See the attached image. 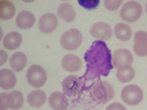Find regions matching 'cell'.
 Returning a JSON list of instances; mask_svg holds the SVG:
<instances>
[{
    "label": "cell",
    "instance_id": "cb8c5ba5",
    "mask_svg": "<svg viewBox=\"0 0 147 110\" xmlns=\"http://www.w3.org/2000/svg\"><path fill=\"white\" fill-rule=\"evenodd\" d=\"M79 4L81 5V7H83L86 9H95L96 8L99 4H100V1L99 0H83V1H79L78 2Z\"/></svg>",
    "mask_w": 147,
    "mask_h": 110
},
{
    "label": "cell",
    "instance_id": "52a82bcc",
    "mask_svg": "<svg viewBox=\"0 0 147 110\" xmlns=\"http://www.w3.org/2000/svg\"><path fill=\"white\" fill-rule=\"evenodd\" d=\"M62 91L65 95L69 97L76 96L82 91L84 83L83 80L76 75H69L62 82Z\"/></svg>",
    "mask_w": 147,
    "mask_h": 110
},
{
    "label": "cell",
    "instance_id": "44dd1931",
    "mask_svg": "<svg viewBox=\"0 0 147 110\" xmlns=\"http://www.w3.org/2000/svg\"><path fill=\"white\" fill-rule=\"evenodd\" d=\"M114 33L116 38L120 41H127L131 38L132 30L131 27L126 23H118L114 28Z\"/></svg>",
    "mask_w": 147,
    "mask_h": 110
},
{
    "label": "cell",
    "instance_id": "5b68a950",
    "mask_svg": "<svg viewBox=\"0 0 147 110\" xmlns=\"http://www.w3.org/2000/svg\"><path fill=\"white\" fill-rule=\"evenodd\" d=\"M143 91L137 85L131 84L124 87L121 92L122 100L130 106L139 105L143 100Z\"/></svg>",
    "mask_w": 147,
    "mask_h": 110
},
{
    "label": "cell",
    "instance_id": "484cf974",
    "mask_svg": "<svg viewBox=\"0 0 147 110\" xmlns=\"http://www.w3.org/2000/svg\"><path fill=\"white\" fill-rule=\"evenodd\" d=\"M7 95L8 93H1L0 95V110H7L9 109L7 105Z\"/></svg>",
    "mask_w": 147,
    "mask_h": 110
},
{
    "label": "cell",
    "instance_id": "7c38bea8",
    "mask_svg": "<svg viewBox=\"0 0 147 110\" xmlns=\"http://www.w3.org/2000/svg\"><path fill=\"white\" fill-rule=\"evenodd\" d=\"M61 66L69 73H76L82 68V61L76 55L67 54L61 60Z\"/></svg>",
    "mask_w": 147,
    "mask_h": 110
},
{
    "label": "cell",
    "instance_id": "ffe728a7",
    "mask_svg": "<svg viewBox=\"0 0 147 110\" xmlns=\"http://www.w3.org/2000/svg\"><path fill=\"white\" fill-rule=\"evenodd\" d=\"M16 9L13 3L9 0L0 1V18L2 21H9L15 16Z\"/></svg>",
    "mask_w": 147,
    "mask_h": 110
},
{
    "label": "cell",
    "instance_id": "9a60e30c",
    "mask_svg": "<svg viewBox=\"0 0 147 110\" xmlns=\"http://www.w3.org/2000/svg\"><path fill=\"white\" fill-rule=\"evenodd\" d=\"M48 104L53 110H66L68 108V100L61 92H53L50 95Z\"/></svg>",
    "mask_w": 147,
    "mask_h": 110
},
{
    "label": "cell",
    "instance_id": "83f0119b",
    "mask_svg": "<svg viewBox=\"0 0 147 110\" xmlns=\"http://www.w3.org/2000/svg\"><path fill=\"white\" fill-rule=\"evenodd\" d=\"M0 54H1V63H0V65H3L7 62L8 56H7V54L3 50H0Z\"/></svg>",
    "mask_w": 147,
    "mask_h": 110
},
{
    "label": "cell",
    "instance_id": "6da1fadb",
    "mask_svg": "<svg viewBox=\"0 0 147 110\" xmlns=\"http://www.w3.org/2000/svg\"><path fill=\"white\" fill-rule=\"evenodd\" d=\"M84 60L86 71L83 78L87 81L106 77L114 68L110 50L103 41L96 40L92 43L84 54Z\"/></svg>",
    "mask_w": 147,
    "mask_h": 110
},
{
    "label": "cell",
    "instance_id": "f1b7e54d",
    "mask_svg": "<svg viewBox=\"0 0 147 110\" xmlns=\"http://www.w3.org/2000/svg\"><path fill=\"white\" fill-rule=\"evenodd\" d=\"M146 12H147V3H146Z\"/></svg>",
    "mask_w": 147,
    "mask_h": 110
},
{
    "label": "cell",
    "instance_id": "3957f363",
    "mask_svg": "<svg viewBox=\"0 0 147 110\" xmlns=\"http://www.w3.org/2000/svg\"><path fill=\"white\" fill-rule=\"evenodd\" d=\"M84 37L80 30L77 29H69L61 34L60 43L65 50L74 51L78 49L82 44Z\"/></svg>",
    "mask_w": 147,
    "mask_h": 110
},
{
    "label": "cell",
    "instance_id": "8992f818",
    "mask_svg": "<svg viewBox=\"0 0 147 110\" xmlns=\"http://www.w3.org/2000/svg\"><path fill=\"white\" fill-rule=\"evenodd\" d=\"M119 15L123 21L135 22L138 21L142 15V5L136 1H127L122 6Z\"/></svg>",
    "mask_w": 147,
    "mask_h": 110
},
{
    "label": "cell",
    "instance_id": "5bb4252c",
    "mask_svg": "<svg viewBox=\"0 0 147 110\" xmlns=\"http://www.w3.org/2000/svg\"><path fill=\"white\" fill-rule=\"evenodd\" d=\"M35 23V17L30 11H22L19 12L16 18V24L18 28L22 30H28L34 26Z\"/></svg>",
    "mask_w": 147,
    "mask_h": 110
},
{
    "label": "cell",
    "instance_id": "4fadbf2b",
    "mask_svg": "<svg viewBox=\"0 0 147 110\" xmlns=\"http://www.w3.org/2000/svg\"><path fill=\"white\" fill-rule=\"evenodd\" d=\"M16 78L13 71L8 68L0 70V87L6 91L13 89L16 87Z\"/></svg>",
    "mask_w": 147,
    "mask_h": 110
},
{
    "label": "cell",
    "instance_id": "ac0fdd59",
    "mask_svg": "<svg viewBox=\"0 0 147 110\" xmlns=\"http://www.w3.org/2000/svg\"><path fill=\"white\" fill-rule=\"evenodd\" d=\"M47 100L46 93L42 90L36 89L32 91L27 96V101L30 106L33 108H40L45 104Z\"/></svg>",
    "mask_w": 147,
    "mask_h": 110
},
{
    "label": "cell",
    "instance_id": "d4e9b609",
    "mask_svg": "<svg viewBox=\"0 0 147 110\" xmlns=\"http://www.w3.org/2000/svg\"><path fill=\"white\" fill-rule=\"evenodd\" d=\"M123 3L122 0H105L104 2L105 7L109 11L117 10Z\"/></svg>",
    "mask_w": 147,
    "mask_h": 110
},
{
    "label": "cell",
    "instance_id": "2e32d148",
    "mask_svg": "<svg viewBox=\"0 0 147 110\" xmlns=\"http://www.w3.org/2000/svg\"><path fill=\"white\" fill-rule=\"evenodd\" d=\"M22 42V36L16 31H11L6 34L3 40V46L9 51L19 48Z\"/></svg>",
    "mask_w": 147,
    "mask_h": 110
},
{
    "label": "cell",
    "instance_id": "603a6c76",
    "mask_svg": "<svg viewBox=\"0 0 147 110\" xmlns=\"http://www.w3.org/2000/svg\"><path fill=\"white\" fill-rule=\"evenodd\" d=\"M135 69L132 66H127L125 68H119L117 70L116 77L122 83H127L133 80L135 78Z\"/></svg>",
    "mask_w": 147,
    "mask_h": 110
},
{
    "label": "cell",
    "instance_id": "7a4b0ae2",
    "mask_svg": "<svg viewBox=\"0 0 147 110\" xmlns=\"http://www.w3.org/2000/svg\"><path fill=\"white\" fill-rule=\"evenodd\" d=\"M90 95L92 100L98 104H107L115 97L113 86L106 82L98 79L90 87Z\"/></svg>",
    "mask_w": 147,
    "mask_h": 110
},
{
    "label": "cell",
    "instance_id": "277c9868",
    "mask_svg": "<svg viewBox=\"0 0 147 110\" xmlns=\"http://www.w3.org/2000/svg\"><path fill=\"white\" fill-rule=\"evenodd\" d=\"M47 78L46 70L38 64H33L27 69V82L34 88H40L43 87L47 82Z\"/></svg>",
    "mask_w": 147,
    "mask_h": 110
},
{
    "label": "cell",
    "instance_id": "ba28073f",
    "mask_svg": "<svg viewBox=\"0 0 147 110\" xmlns=\"http://www.w3.org/2000/svg\"><path fill=\"white\" fill-rule=\"evenodd\" d=\"M112 62L114 67L118 70L119 68L131 66L133 64V56L125 48H119L112 55Z\"/></svg>",
    "mask_w": 147,
    "mask_h": 110
},
{
    "label": "cell",
    "instance_id": "e0dca14e",
    "mask_svg": "<svg viewBox=\"0 0 147 110\" xmlns=\"http://www.w3.org/2000/svg\"><path fill=\"white\" fill-rule=\"evenodd\" d=\"M57 15L62 21L69 23L75 20L76 11L70 3H64L58 6Z\"/></svg>",
    "mask_w": 147,
    "mask_h": 110
},
{
    "label": "cell",
    "instance_id": "8fae6325",
    "mask_svg": "<svg viewBox=\"0 0 147 110\" xmlns=\"http://www.w3.org/2000/svg\"><path fill=\"white\" fill-rule=\"evenodd\" d=\"M133 51L140 57L147 56V32L137 31L134 35Z\"/></svg>",
    "mask_w": 147,
    "mask_h": 110
},
{
    "label": "cell",
    "instance_id": "4316f807",
    "mask_svg": "<svg viewBox=\"0 0 147 110\" xmlns=\"http://www.w3.org/2000/svg\"><path fill=\"white\" fill-rule=\"evenodd\" d=\"M105 110H127L126 107L119 102H114L106 107Z\"/></svg>",
    "mask_w": 147,
    "mask_h": 110
},
{
    "label": "cell",
    "instance_id": "30bf717a",
    "mask_svg": "<svg viewBox=\"0 0 147 110\" xmlns=\"http://www.w3.org/2000/svg\"><path fill=\"white\" fill-rule=\"evenodd\" d=\"M58 26L57 16L53 13H45L38 20V28L43 34H52Z\"/></svg>",
    "mask_w": 147,
    "mask_h": 110
},
{
    "label": "cell",
    "instance_id": "d6986e66",
    "mask_svg": "<svg viewBox=\"0 0 147 110\" xmlns=\"http://www.w3.org/2000/svg\"><path fill=\"white\" fill-rule=\"evenodd\" d=\"M11 68L15 72L22 71L27 64V57L26 54L21 52H15L9 60Z\"/></svg>",
    "mask_w": 147,
    "mask_h": 110
},
{
    "label": "cell",
    "instance_id": "7402d4cb",
    "mask_svg": "<svg viewBox=\"0 0 147 110\" xmlns=\"http://www.w3.org/2000/svg\"><path fill=\"white\" fill-rule=\"evenodd\" d=\"M24 104V96L19 91H11L7 95V105L11 110L20 109Z\"/></svg>",
    "mask_w": 147,
    "mask_h": 110
},
{
    "label": "cell",
    "instance_id": "9c48e42d",
    "mask_svg": "<svg viewBox=\"0 0 147 110\" xmlns=\"http://www.w3.org/2000/svg\"><path fill=\"white\" fill-rule=\"evenodd\" d=\"M90 34L96 40L105 42L111 38L113 31L108 23L99 21L92 25L90 29Z\"/></svg>",
    "mask_w": 147,
    "mask_h": 110
}]
</instances>
